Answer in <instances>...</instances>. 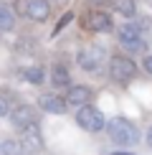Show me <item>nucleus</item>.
Returning a JSON list of instances; mask_svg holds the SVG:
<instances>
[{"label": "nucleus", "instance_id": "f257e3e1", "mask_svg": "<svg viewBox=\"0 0 152 155\" xmlns=\"http://www.w3.org/2000/svg\"><path fill=\"white\" fill-rule=\"evenodd\" d=\"M106 132H109V140L119 147H132L139 145V127L132 120L127 117H117L106 125Z\"/></svg>", "mask_w": 152, "mask_h": 155}, {"label": "nucleus", "instance_id": "f03ea898", "mask_svg": "<svg viewBox=\"0 0 152 155\" xmlns=\"http://www.w3.org/2000/svg\"><path fill=\"white\" fill-rule=\"evenodd\" d=\"M137 76V64L127 54H114L109 59V79L117 84H129Z\"/></svg>", "mask_w": 152, "mask_h": 155}, {"label": "nucleus", "instance_id": "7ed1b4c3", "mask_svg": "<svg viewBox=\"0 0 152 155\" xmlns=\"http://www.w3.org/2000/svg\"><path fill=\"white\" fill-rule=\"evenodd\" d=\"M104 59H106V48L104 46H84L79 48V54H76V64H79V69H84L89 74H97L101 71V66H104Z\"/></svg>", "mask_w": 152, "mask_h": 155}, {"label": "nucleus", "instance_id": "20e7f679", "mask_svg": "<svg viewBox=\"0 0 152 155\" xmlns=\"http://www.w3.org/2000/svg\"><path fill=\"white\" fill-rule=\"evenodd\" d=\"M74 120H76V125H79L81 130H86V132H101L106 127V120H104V114H101V109H97L94 104L79 107Z\"/></svg>", "mask_w": 152, "mask_h": 155}, {"label": "nucleus", "instance_id": "39448f33", "mask_svg": "<svg viewBox=\"0 0 152 155\" xmlns=\"http://www.w3.org/2000/svg\"><path fill=\"white\" fill-rule=\"evenodd\" d=\"M10 125L18 127V130H25V127L38 125V109L33 104H18L15 109H10Z\"/></svg>", "mask_w": 152, "mask_h": 155}, {"label": "nucleus", "instance_id": "423d86ee", "mask_svg": "<svg viewBox=\"0 0 152 155\" xmlns=\"http://www.w3.org/2000/svg\"><path fill=\"white\" fill-rule=\"evenodd\" d=\"M81 25H84L86 31H91V33H109V31L114 28L112 15H109V13H104V10L86 13V15L81 18Z\"/></svg>", "mask_w": 152, "mask_h": 155}, {"label": "nucleus", "instance_id": "0eeeda50", "mask_svg": "<svg viewBox=\"0 0 152 155\" xmlns=\"http://www.w3.org/2000/svg\"><path fill=\"white\" fill-rule=\"evenodd\" d=\"M18 140H21L25 155H36V153L43 150V132H41V127H38V125L21 130V137H18Z\"/></svg>", "mask_w": 152, "mask_h": 155}, {"label": "nucleus", "instance_id": "6e6552de", "mask_svg": "<svg viewBox=\"0 0 152 155\" xmlns=\"http://www.w3.org/2000/svg\"><path fill=\"white\" fill-rule=\"evenodd\" d=\"M23 13H25L28 21L43 23V21H48V15H51V0H25Z\"/></svg>", "mask_w": 152, "mask_h": 155}, {"label": "nucleus", "instance_id": "1a4fd4ad", "mask_svg": "<svg viewBox=\"0 0 152 155\" xmlns=\"http://www.w3.org/2000/svg\"><path fill=\"white\" fill-rule=\"evenodd\" d=\"M91 99H94V89L86 87V84H71L66 92L68 107H76V109L84 107V104H91Z\"/></svg>", "mask_w": 152, "mask_h": 155}, {"label": "nucleus", "instance_id": "9d476101", "mask_svg": "<svg viewBox=\"0 0 152 155\" xmlns=\"http://www.w3.org/2000/svg\"><path fill=\"white\" fill-rule=\"evenodd\" d=\"M38 107L43 109V112H51V114H63L68 109V102H66V97H61V94H41L38 97Z\"/></svg>", "mask_w": 152, "mask_h": 155}, {"label": "nucleus", "instance_id": "9b49d317", "mask_svg": "<svg viewBox=\"0 0 152 155\" xmlns=\"http://www.w3.org/2000/svg\"><path fill=\"white\" fill-rule=\"evenodd\" d=\"M51 84H53V89L59 92V89H68L71 87V74H68V69H66V64H61V61H56L53 66H51Z\"/></svg>", "mask_w": 152, "mask_h": 155}, {"label": "nucleus", "instance_id": "f8f14e48", "mask_svg": "<svg viewBox=\"0 0 152 155\" xmlns=\"http://www.w3.org/2000/svg\"><path fill=\"white\" fill-rule=\"evenodd\" d=\"M142 38V33H139V25L137 23H122L117 28V41L122 43V46H129V43H135Z\"/></svg>", "mask_w": 152, "mask_h": 155}, {"label": "nucleus", "instance_id": "ddd939ff", "mask_svg": "<svg viewBox=\"0 0 152 155\" xmlns=\"http://www.w3.org/2000/svg\"><path fill=\"white\" fill-rule=\"evenodd\" d=\"M21 76L28 84H33V87H41V84L46 81V69L38 66V64L36 66H25V69H21Z\"/></svg>", "mask_w": 152, "mask_h": 155}, {"label": "nucleus", "instance_id": "4468645a", "mask_svg": "<svg viewBox=\"0 0 152 155\" xmlns=\"http://www.w3.org/2000/svg\"><path fill=\"white\" fill-rule=\"evenodd\" d=\"M112 5H114V10H117L122 18H135V13H137V3L135 0H112Z\"/></svg>", "mask_w": 152, "mask_h": 155}, {"label": "nucleus", "instance_id": "2eb2a0df", "mask_svg": "<svg viewBox=\"0 0 152 155\" xmlns=\"http://www.w3.org/2000/svg\"><path fill=\"white\" fill-rule=\"evenodd\" d=\"M15 28V13L8 5H0V31H13Z\"/></svg>", "mask_w": 152, "mask_h": 155}, {"label": "nucleus", "instance_id": "dca6fc26", "mask_svg": "<svg viewBox=\"0 0 152 155\" xmlns=\"http://www.w3.org/2000/svg\"><path fill=\"white\" fill-rule=\"evenodd\" d=\"M3 155H25L21 140L18 137H5L3 140Z\"/></svg>", "mask_w": 152, "mask_h": 155}, {"label": "nucleus", "instance_id": "f3484780", "mask_svg": "<svg viewBox=\"0 0 152 155\" xmlns=\"http://www.w3.org/2000/svg\"><path fill=\"white\" fill-rule=\"evenodd\" d=\"M74 18H76V15H74V13H63V15H61V21H59V23H56V28H53V36H59V33H61V31H63V28H66V25H68V23H71V21H74Z\"/></svg>", "mask_w": 152, "mask_h": 155}, {"label": "nucleus", "instance_id": "a211bd4d", "mask_svg": "<svg viewBox=\"0 0 152 155\" xmlns=\"http://www.w3.org/2000/svg\"><path fill=\"white\" fill-rule=\"evenodd\" d=\"M142 69L152 76V54H144V56H142Z\"/></svg>", "mask_w": 152, "mask_h": 155}, {"label": "nucleus", "instance_id": "6ab92c4d", "mask_svg": "<svg viewBox=\"0 0 152 155\" xmlns=\"http://www.w3.org/2000/svg\"><path fill=\"white\" fill-rule=\"evenodd\" d=\"M8 114H10V104L5 97H0V117H8Z\"/></svg>", "mask_w": 152, "mask_h": 155}, {"label": "nucleus", "instance_id": "aec40b11", "mask_svg": "<svg viewBox=\"0 0 152 155\" xmlns=\"http://www.w3.org/2000/svg\"><path fill=\"white\" fill-rule=\"evenodd\" d=\"M144 140H147V145L152 147V127H150V130H147V135H144Z\"/></svg>", "mask_w": 152, "mask_h": 155}, {"label": "nucleus", "instance_id": "412c9836", "mask_svg": "<svg viewBox=\"0 0 152 155\" xmlns=\"http://www.w3.org/2000/svg\"><path fill=\"white\" fill-rule=\"evenodd\" d=\"M109 155H135V153H129V150H114V153H109Z\"/></svg>", "mask_w": 152, "mask_h": 155}, {"label": "nucleus", "instance_id": "4be33fe9", "mask_svg": "<svg viewBox=\"0 0 152 155\" xmlns=\"http://www.w3.org/2000/svg\"><path fill=\"white\" fill-rule=\"evenodd\" d=\"M51 3H53V5H66L68 0H51Z\"/></svg>", "mask_w": 152, "mask_h": 155}, {"label": "nucleus", "instance_id": "5701e85b", "mask_svg": "<svg viewBox=\"0 0 152 155\" xmlns=\"http://www.w3.org/2000/svg\"><path fill=\"white\" fill-rule=\"evenodd\" d=\"M0 155H3V140H0Z\"/></svg>", "mask_w": 152, "mask_h": 155}]
</instances>
